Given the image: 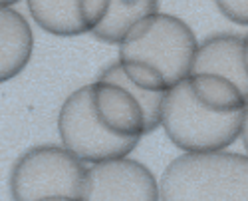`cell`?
Here are the masks:
<instances>
[{"mask_svg": "<svg viewBox=\"0 0 248 201\" xmlns=\"http://www.w3.org/2000/svg\"><path fill=\"white\" fill-rule=\"evenodd\" d=\"M248 100L215 72L189 74L165 92L161 126L183 151L226 150L240 137Z\"/></svg>", "mask_w": 248, "mask_h": 201, "instance_id": "cell-1", "label": "cell"}, {"mask_svg": "<svg viewBox=\"0 0 248 201\" xmlns=\"http://www.w3.org/2000/svg\"><path fill=\"white\" fill-rule=\"evenodd\" d=\"M197 46V36L185 20L155 12L119 42V64L143 90L167 92L193 72Z\"/></svg>", "mask_w": 248, "mask_h": 201, "instance_id": "cell-2", "label": "cell"}, {"mask_svg": "<svg viewBox=\"0 0 248 201\" xmlns=\"http://www.w3.org/2000/svg\"><path fill=\"white\" fill-rule=\"evenodd\" d=\"M161 199H246L248 155L232 151H185L161 175Z\"/></svg>", "mask_w": 248, "mask_h": 201, "instance_id": "cell-3", "label": "cell"}, {"mask_svg": "<svg viewBox=\"0 0 248 201\" xmlns=\"http://www.w3.org/2000/svg\"><path fill=\"white\" fill-rule=\"evenodd\" d=\"M84 162L66 146H34L20 155L10 171V195L14 201L84 199Z\"/></svg>", "mask_w": 248, "mask_h": 201, "instance_id": "cell-4", "label": "cell"}, {"mask_svg": "<svg viewBox=\"0 0 248 201\" xmlns=\"http://www.w3.org/2000/svg\"><path fill=\"white\" fill-rule=\"evenodd\" d=\"M58 132L62 144L86 164L129 155L139 144V139L121 137L109 128L108 119L93 106L90 84L72 92L62 104Z\"/></svg>", "mask_w": 248, "mask_h": 201, "instance_id": "cell-5", "label": "cell"}, {"mask_svg": "<svg viewBox=\"0 0 248 201\" xmlns=\"http://www.w3.org/2000/svg\"><path fill=\"white\" fill-rule=\"evenodd\" d=\"M84 199L157 201L161 199V189L155 175L147 166L123 155V157L95 162L86 171Z\"/></svg>", "mask_w": 248, "mask_h": 201, "instance_id": "cell-6", "label": "cell"}, {"mask_svg": "<svg viewBox=\"0 0 248 201\" xmlns=\"http://www.w3.org/2000/svg\"><path fill=\"white\" fill-rule=\"evenodd\" d=\"M108 6L109 0H28L34 22L48 34L62 38L93 32Z\"/></svg>", "mask_w": 248, "mask_h": 201, "instance_id": "cell-7", "label": "cell"}, {"mask_svg": "<svg viewBox=\"0 0 248 201\" xmlns=\"http://www.w3.org/2000/svg\"><path fill=\"white\" fill-rule=\"evenodd\" d=\"M199 72H215L229 78L248 100L246 38L232 32H217L206 36L197 46V56L191 74Z\"/></svg>", "mask_w": 248, "mask_h": 201, "instance_id": "cell-8", "label": "cell"}, {"mask_svg": "<svg viewBox=\"0 0 248 201\" xmlns=\"http://www.w3.org/2000/svg\"><path fill=\"white\" fill-rule=\"evenodd\" d=\"M30 22L12 6H0V84L16 78L32 60Z\"/></svg>", "mask_w": 248, "mask_h": 201, "instance_id": "cell-9", "label": "cell"}, {"mask_svg": "<svg viewBox=\"0 0 248 201\" xmlns=\"http://www.w3.org/2000/svg\"><path fill=\"white\" fill-rule=\"evenodd\" d=\"M155 12H159V0H109L106 16L92 34L103 44H119L137 22Z\"/></svg>", "mask_w": 248, "mask_h": 201, "instance_id": "cell-10", "label": "cell"}, {"mask_svg": "<svg viewBox=\"0 0 248 201\" xmlns=\"http://www.w3.org/2000/svg\"><path fill=\"white\" fill-rule=\"evenodd\" d=\"M222 16L240 26H248V0H215Z\"/></svg>", "mask_w": 248, "mask_h": 201, "instance_id": "cell-11", "label": "cell"}, {"mask_svg": "<svg viewBox=\"0 0 248 201\" xmlns=\"http://www.w3.org/2000/svg\"><path fill=\"white\" fill-rule=\"evenodd\" d=\"M240 137H242V142H244V150L248 151V106H246V110H244V117H242Z\"/></svg>", "mask_w": 248, "mask_h": 201, "instance_id": "cell-12", "label": "cell"}, {"mask_svg": "<svg viewBox=\"0 0 248 201\" xmlns=\"http://www.w3.org/2000/svg\"><path fill=\"white\" fill-rule=\"evenodd\" d=\"M18 2H20V0H0V6H14Z\"/></svg>", "mask_w": 248, "mask_h": 201, "instance_id": "cell-13", "label": "cell"}, {"mask_svg": "<svg viewBox=\"0 0 248 201\" xmlns=\"http://www.w3.org/2000/svg\"><path fill=\"white\" fill-rule=\"evenodd\" d=\"M244 38H246V54H248V34H246Z\"/></svg>", "mask_w": 248, "mask_h": 201, "instance_id": "cell-14", "label": "cell"}]
</instances>
